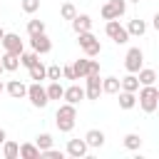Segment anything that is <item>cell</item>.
Masks as SVG:
<instances>
[{
  "instance_id": "1",
  "label": "cell",
  "mask_w": 159,
  "mask_h": 159,
  "mask_svg": "<svg viewBox=\"0 0 159 159\" xmlns=\"http://www.w3.org/2000/svg\"><path fill=\"white\" fill-rule=\"evenodd\" d=\"M75 122H77V107L70 104V102L60 104V109L55 112V124H57V129L67 134V132L75 129Z\"/></svg>"
},
{
  "instance_id": "2",
  "label": "cell",
  "mask_w": 159,
  "mask_h": 159,
  "mask_svg": "<svg viewBox=\"0 0 159 159\" xmlns=\"http://www.w3.org/2000/svg\"><path fill=\"white\" fill-rule=\"evenodd\" d=\"M137 92H139V107L147 114L157 112V107H159V89L154 84H142V89H137Z\"/></svg>"
},
{
  "instance_id": "3",
  "label": "cell",
  "mask_w": 159,
  "mask_h": 159,
  "mask_svg": "<svg viewBox=\"0 0 159 159\" xmlns=\"http://www.w3.org/2000/svg\"><path fill=\"white\" fill-rule=\"evenodd\" d=\"M77 42H80V47H82V52H84L87 57H97V55L102 52V45H99V40L92 35V30L80 32V35H77Z\"/></svg>"
},
{
  "instance_id": "4",
  "label": "cell",
  "mask_w": 159,
  "mask_h": 159,
  "mask_svg": "<svg viewBox=\"0 0 159 159\" xmlns=\"http://www.w3.org/2000/svg\"><path fill=\"white\" fill-rule=\"evenodd\" d=\"M27 99H30V104L32 107H37V109H45L47 107V92H45V87H42V82H32L30 87H27V94H25Z\"/></svg>"
},
{
  "instance_id": "5",
  "label": "cell",
  "mask_w": 159,
  "mask_h": 159,
  "mask_svg": "<svg viewBox=\"0 0 159 159\" xmlns=\"http://www.w3.org/2000/svg\"><path fill=\"white\" fill-rule=\"evenodd\" d=\"M104 32H107V37H109V40H114L117 45H124V42L129 40V32H127V27H124L119 20H107Z\"/></svg>"
},
{
  "instance_id": "6",
  "label": "cell",
  "mask_w": 159,
  "mask_h": 159,
  "mask_svg": "<svg viewBox=\"0 0 159 159\" xmlns=\"http://www.w3.org/2000/svg\"><path fill=\"white\" fill-rule=\"evenodd\" d=\"M99 12H102L104 20H119L127 12V0H107Z\"/></svg>"
},
{
  "instance_id": "7",
  "label": "cell",
  "mask_w": 159,
  "mask_h": 159,
  "mask_svg": "<svg viewBox=\"0 0 159 159\" xmlns=\"http://www.w3.org/2000/svg\"><path fill=\"white\" fill-rule=\"evenodd\" d=\"M124 67H127V72H134L137 75L144 67V52L139 47H129L127 50V57H124Z\"/></svg>"
},
{
  "instance_id": "8",
  "label": "cell",
  "mask_w": 159,
  "mask_h": 159,
  "mask_svg": "<svg viewBox=\"0 0 159 159\" xmlns=\"http://www.w3.org/2000/svg\"><path fill=\"white\" fill-rule=\"evenodd\" d=\"M0 45L5 47V52H12V55H20V52L25 50V42H22L20 35H15V32H5L2 40H0Z\"/></svg>"
},
{
  "instance_id": "9",
  "label": "cell",
  "mask_w": 159,
  "mask_h": 159,
  "mask_svg": "<svg viewBox=\"0 0 159 159\" xmlns=\"http://www.w3.org/2000/svg\"><path fill=\"white\" fill-rule=\"evenodd\" d=\"M84 82H87L84 97L87 99H99V94H102V80H99V75H87Z\"/></svg>"
},
{
  "instance_id": "10",
  "label": "cell",
  "mask_w": 159,
  "mask_h": 159,
  "mask_svg": "<svg viewBox=\"0 0 159 159\" xmlns=\"http://www.w3.org/2000/svg\"><path fill=\"white\" fill-rule=\"evenodd\" d=\"M30 45H32V50H35L37 55H47V52L52 50V42H50V37H47L45 32L30 35Z\"/></svg>"
},
{
  "instance_id": "11",
  "label": "cell",
  "mask_w": 159,
  "mask_h": 159,
  "mask_svg": "<svg viewBox=\"0 0 159 159\" xmlns=\"http://www.w3.org/2000/svg\"><path fill=\"white\" fill-rule=\"evenodd\" d=\"M62 99L77 107V104L84 99V87H82V84H70V87H65V92H62Z\"/></svg>"
},
{
  "instance_id": "12",
  "label": "cell",
  "mask_w": 159,
  "mask_h": 159,
  "mask_svg": "<svg viewBox=\"0 0 159 159\" xmlns=\"http://www.w3.org/2000/svg\"><path fill=\"white\" fill-rule=\"evenodd\" d=\"M87 149H89V147H87V142H84V139H70L65 152H67L72 159H82V157L87 154Z\"/></svg>"
},
{
  "instance_id": "13",
  "label": "cell",
  "mask_w": 159,
  "mask_h": 159,
  "mask_svg": "<svg viewBox=\"0 0 159 159\" xmlns=\"http://www.w3.org/2000/svg\"><path fill=\"white\" fill-rule=\"evenodd\" d=\"M5 92H7L12 99H20V97H25V94H27V84H25V82H20V80H10V82L5 84Z\"/></svg>"
},
{
  "instance_id": "14",
  "label": "cell",
  "mask_w": 159,
  "mask_h": 159,
  "mask_svg": "<svg viewBox=\"0 0 159 159\" xmlns=\"http://www.w3.org/2000/svg\"><path fill=\"white\" fill-rule=\"evenodd\" d=\"M70 22H72V30H75L77 35H80V32L92 30V17H89V15H80V12H77V15H75Z\"/></svg>"
},
{
  "instance_id": "15",
  "label": "cell",
  "mask_w": 159,
  "mask_h": 159,
  "mask_svg": "<svg viewBox=\"0 0 159 159\" xmlns=\"http://www.w3.org/2000/svg\"><path fill=\"white\" fill-rule=\"evenodd\" d=\"M104 139H107V137H104L102 129H89V132L84 134V142H87L89 149H99V147L104 144Z\"/></svg>"
},
{
  "instance_id": "16",
  "label": "cell",
  "mask_w": 159,
  "mask_h": 159,
  "mask_svg": "<svg viewBox=\"0 0 159 159\" xmlns=\"http://www.w3.org/2000/svg\"><path fill=\"white\" fill-rule=\"evenodd\" d=\"M127 32H129V37H142L147 32V22L139 20V17H134V20L127 22Z\"/></svg>"
},
{
  "instance_id": "17",
  "label": "cell",
  "mask_w": 159,
  "mask_h": 159,
  "mask_svg": "<svg viewBox=\"0 0 159 159\" xmlns=\"http://www.w3.org/2000/svg\"><path fill=\"white\" fill-rule=\"evenodd\" d=\"M0 62H2V70H5V72H15V70L20 67V55L5 52V55L0 57Z\"/></svg>"
},
{
  "instance_id": "18",
  "label": "cell",
  "mask_w": 159,
  "mask_h": 159,
  "mask_svg": "<svg viewBox=\"0 0 159 159\" xmlns=\"http://www.w3.org/2000/svg\"><path fill=\"white\" fill-rule=\"evenodd\" d=\"M117 94H119V109H134V104H137V92H124V89H119Z\"/></svg>"
},
{
  "instance_id": "19",
  "label": "cell",
  "mask_w": 159,
  "mask_h": 159,
  "mask_svg": "<svg viewBox=\"0 0 159 159\" xmlns=\"http://www.w3.org/2000/svg\"><path fill=\"white\" fill-rule=\"evenodd\" d=\"M72 70H75V77H77V80H84L87 72H89V57L75 60V62H72Z\"/></svg>"
},
{
  "instance_id": "20",
  "label": "cell",
  "mask_w": 159,
  "mask_h": 159,
  "mask_svg": "<svg viewBox=\"0 0 159 159\" xmlns=\"http://www.w3.org/2000/svg\"><path fill=\"white\" fill-rule=\"evenodd\" d=\"M27 70H30V80H32V82H42V80H47V67H45L40 60H37L32 67H27Z\"/></svg>"
},
{
  "instance_id": "21",
  "label": "cell",
  "mask_w": 159,
  "mask_h": 159,
  "mask_svg": "<svg viewBox=\"0 0 159 159\" xmlns=\"http://www.w3.org/2000/svg\"><path fill=\"white\" fill-rule=\"evenodd\" d=\"M119 89H124V92H137V89H139V80H137V75L129 72L127 77H122V80H119Z\"/></svg>"
},
{
  "instance_id": "22",
  "label": "cell",
  "mask_w": 159,
  "mask_h": 159,
  "mask_svg": "<svg viewBox=\"0 0 159 159\" xmlns=\"http://www.w3.org/2000/svg\"><path fill=\"white\" fill-rule=\"evenodd\" d=\"M2 157H5V159H17V157H20V144L5 139V142H2Z\"/></svg>"
},
{
  "instance_id": "23",
  "label": "cell",
  "mask_w": 159,
  "mask_h": 159,
  "mask_svg": "<svg viewBox=\"0 0 159 159\" xmlns=\"http://www.w3.org/2000/svg\"><path fill=\"white\" fill-rule=\"evenodd\" d=\"M137 80H139V84H154L157 82V72L152 67H142L137 72Z\"/></svg>"
},
{
  "instance_id": "24",
  "label": "cell",
  "mask_w": 159,
  "mask_h": 159,
  "mask_svg": "<svg viewBox=\"0 0 159 159\" xmlns=\"http://www.w3.org/2000/svg\"><path fill=\"white\" fill-rule=\"evenodd\" d=\"M102 92L104 94H117L119 92V77H104L102 80Z\"/></svg>"
},
{
  "instance_id": "25",
  "label": "cell",
  "mask_w": 159,
  "mask_h": 159,
  "mask_svg": "<svg viewBox=\"0 0 159 159\" xmlns=\"http://www.w3.org/2000/svg\"><path fill=\"white\" fill-rule=\"evenodd\" d=\"M20 157L22 159H40V149H37V144H20Z\"/></svg>"
},
{
  "instance_id": "26",
  "label": "cell",
  "mask_w": 159,
  "mask_h": 159,
  "mask_svg": "<svg viewBox=\"0 0 159 159\" xmlns=\"http://www.w3.org/2000/svg\"><path fill=\"white\" fill-rule=\"evenodd\" d=\"M45 92H47V99H62V92H65V87H62L60 82H50V84L45 87Z\"/></svg>"
},
{
  "instance_id": "27",
  "label": "cell",
  "mask_w": 159,
  "mask_h": 159,
  "mask_svg": "<svg viewBox=\"0 0 159 159\" xmlns=\"http://www.w3.org/2000/svg\"><path fill=\"white\" fill-rule=\"evenodd\" d=\"M124 147H127V149H132V152H137V149L142 147V137H139L137 132H129V134L124 137Z\"/></svg>"
},
{
  "instance_id": "28",
  "label": "cell",
  "mask_w": 159,
  "mask_h": 159,
  "mask_svg": "<svg viewBox=\"0 0 159 159\" xmlns=\"http://www.w3.org/2000/svg\"><path fill=\"white\" fill-rule=\"evenodd\" d=\"M37 60H40V55H37L35 50H32V52H25V50L20 52V65H22V67H32Z\"/></svg>"
},
{
  "instance_id": "29",
  "label": "cell",
  "mask_w": 159,
  "mask_h": 159,
  "mask_svg": "<svg viewBox=\"0 0 159 159\" xmlns=\"http://www.w3.org/2000/svg\"><path fill=\"white\" fill-rule=\"evenodd\" d=\"M20 7H22V12L32 15V12L40 10V0H20Z\"/></svg>"
},
{
  "instance_id": "30",
  "label": "cell",
  "mask_w": 159,
  "mask_h": 159,
  "mask_svg": "<svg viewBox=\"0 0 159 159\" xmlns=\"http://www.w3.org/2000/svg\"><path fill=\"white\" fill-rule=\"evenodd\" d=\"M60 15H62V20H72V17L77 15V7H75L72 2H65V5L60 7Z\"/></svg>"
},
{
  "instance_id": "31",
  "label": "cell",
  "mask_w": 159,
  "mask_h": 159,
  "mask_svg": "<svg viewBox=\"0 0 159 159\" xmlns=\"http://www.w3.org/2000/svg\"><path fill=\"white\" fill-rule=\"evenodd\" d=\"M45 32V22L42 20H27V35H37Z\"/></svg>"
},
{
  "instance_id": "32",
  "label": "cell",
  "mask_w": 159,
  "mask_h": 159,
  "mask_svg": "<svg viewBox=\"0 0 159 159\" xmlns=\"http://www.w3.org/2000/svg\"><path fill=\"white\" fill-rule=\"evenodd\" d=\"M47 80L50 82H60L62 80V67L60 65H50L47 67Z\"/></svg>"
},
{
  "instance_id": "33",
  "label": "cell",
  "mask_w": 159,
  "mask_h": 159,
  "mask_svg": "<svg viewBox=\"0 0 159 159\" xmlns=\"http://www.w3.org/2000/svg\"><path fill=\"white\" fill-rule=\"evenodd\" d=\"M35 144H37V149L42 152V149H47V147H52V137H50L47 132H42V134H37V139H35Z\"/></svg>"
},
{
  "instance_id": "34",
  "label": "cell",
  "mask_w": 159,
  "mask_h": 159,
  "mask_svg": "<svg viewBox=\"0 0 159 159\" xmlns=\"http://www.w3.org/2000/svg\"><path fill=\"white\" fill-rule=\"evenodd\" d=\"M62 77H65V80H77V77H75L72 65H65V67H62Z\"/></svg>"
},
{
  "instance_id": "35",
  "label": "cell",
  "mask_w": 159,
  "mask_h": 159,
  "mask_svg": "<svg viewBox=\"0 0 159 159\" xmlns=\"http://www.w3.org/2000/svg\"><path fill=\"white\" fill-rule=\"evenodd\" d=\"M87 75H99V62L97 60H89V72Z\"/></svg>"
},
{
  "instance_id": "36",
  "label": "cell",
  "mask_w": 159,
  "mask_h": 159,
  "mask_svg": "<svg viewBox=\"0 0 159 159\" xmlns=\"http://www.w3.org/2000/svg\"><path fill=\"white\" fill-rule=\"evenodd\" d=\"M5 139H7V134H5V129L0 127V147H2V142H5Z\"/></svg>"
},
{
  "instance_id": "37",
  "label": "cell",
  "mask_w": 159,
  "mask_h": 159,
  "mask_svg": "<svg viewBox=\"0 0 159 159\" xmlns=\"http://www.w3.org/2000/svg\"><path fill=\"white\" fill-rule=\"evenodd\" d=\"M2 92H5V84H2V82H0V94H2Z\"/></svg>"
},
{
  "instance_id": "38",
  "label": "cell",
  "mask_w": 159,
  "mask_h": 159,
  "mask_svg": "<svg viewBox=\"0 0 159 159\" xmlns=\"http://www.w3.org/2000/svg\"><path fill=\"white\" fill-rule=\"evenodd\" d=\"M2 35H5V30H2V27H0V40H2Z\"/></svg>"
},
{
  "instance_id": "39",
  "label": "cell",
  "mask_w": 159,
  "mask_h": 159,
  "mask_svg": "<svg viewBox=\"0 0 159 159\" xmlns=\"http://www.w3.org/2000/svg\"><path fill=\"white\" fill-rule=\"evenodd\" d=\"M2 72H5V70H2V62H0V75H2Z\"/></svg>"
},
{
  "instance_id": "40",
  "label": "cell",
  "mask_w": 159,
  "mask_h": 159,
  "mask_svg": "<svg viewBox=\"0 0 159 159\" xmlns=\"http://www.w3.org/2000/svg\"><path fill=\"white\" fill-rule=\"evenodd\" d=\"M129 2H139V0H129Z\"/></svg>"
}]
</instances>
